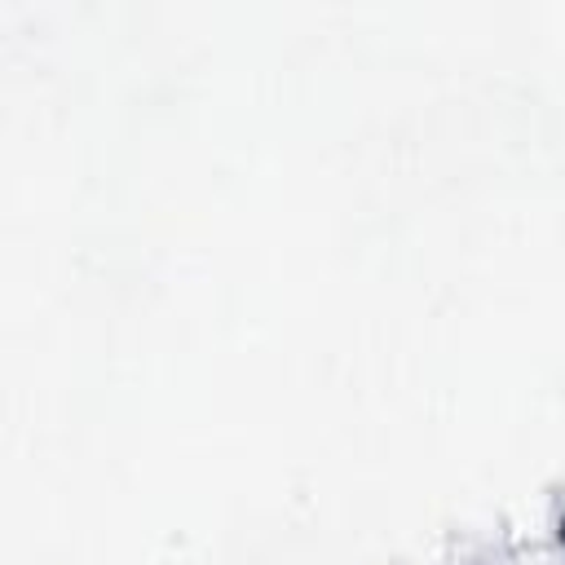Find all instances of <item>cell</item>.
Masks as SVG:
<instances>
[]
</instances>
